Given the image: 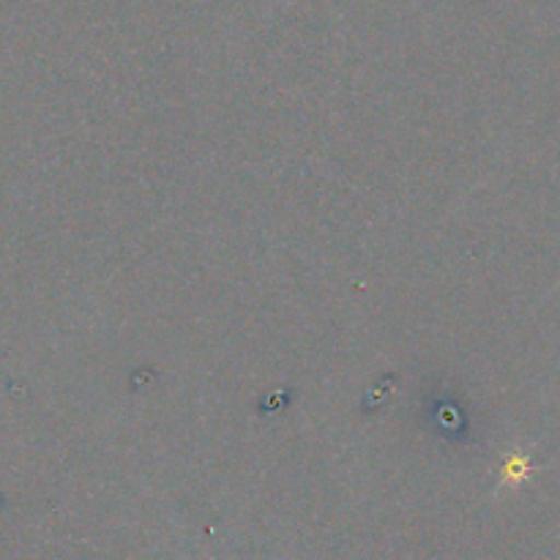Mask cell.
<instances>
[{"instance_id": "obj_1", "label": "cell", "mask_w": 560, "mask_h": 560, "mask_svg": "<svg viewBox=\"0 0 560 560\" xmlns=\"http://www.w3.org/2000/svg\"><path fill=\"white\" fill-rule=\"evenodd\" d=\"M530 470L528 457H514L506 468V481H523Z\"/></svg>"}]
</instances>
